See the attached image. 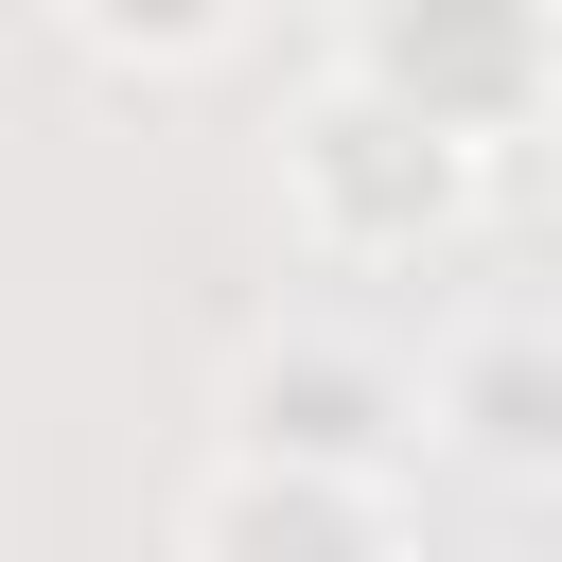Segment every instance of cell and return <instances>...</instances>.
Listing matches in <instances>:
<instances>
[{
    "instance_id": "cell-2",
    "label": "cell",
    "mask_w": 562,
    "mask_h": 562,
    "mask_svg": "<svg viewBox=\"0 0 562 562\" xmlns=\"http://www.w3.org/2000/svg\"><path fill=\"white\" fill-rule=\"evenodd\" d=\"M334 70H369L386 105H422V123H457V140L509 158L562 105V0H351Z\"/></svg>"
},
{
    "instance_id": "cell-6",
    "label": "cell",
    "mask_w": 562,
    "mask_h": 562,
    "mask_svg": "<svg viewBox=\"0 0 562 562\" xmlns=\"http://www.w3.org/2000/svg\"><path fill=\"white\" fill-rule=\"evenodd\" d=\"M88 70H123V88H176V70H211V53H246V18L263 0H35Z\"/></svg>"
},
{
    "instance_id": "cell-7",
    "label": "cell",
    "mask_w": 562,
    "mask_h": 562,
    "mask_svg": "<svg viewBox=\"0 0 562 562\" xmlns=\"http://www.w3.org/2000/svg\"><path fill=\"white\" fill-rule=\"evenodd\" d=\"M35 562H140V544H35Z\"/></svg>"
},
{
    "instance_id": "cell-1",
    "label": "cell",
    "mask_w": 562,
    "mask_h": 562,
    "mask_svg": "<svg viewBox=\"0 0 562 562\" xmlns=\"http://www.w3.org/2000/svg\"><path fill=\"white\" fill-rule=\"evenodd\" d=\"M474 211H492V140H457V123L386 105L369 70H334V88L281 123V228H299L316 263H351V281L439 263Z\"/></svg>"
},
{
    "instance_id": "cell-3",
    "label": "cell",
    "mask_w": 562,
    "mask_h": 562,
    "mask_svg": "<svg viewBox=\"0 0 562 562\" xmlns=\"http://www.w3.org/2000/svg\"><path fill=\"white\" fill-rule=\"evenodd\" d=\"M211 422H228L246 457L386 474V457L422 439V369H404V351H369V334H334V316H281V334H246V351H228Z\"/></svg>"
},
{
    "instance_id": "cell-4",
    "label": "cell",
    "mask_w": 562,
    "mask_h": 562,
    "mask_svg": "<svg viewBox=\"0 0 562 562\" xmlns=\"http://www.w3.org/2000/svg\"><path fill=\"white\" fill-rule=\"evenodd\" d=\"M176 562H404V509H386V474H316V457L211 439V474L176 509Z\"/></svg>"
},
{
    "instance_id": "cell-5",
    "label": "cell",
    "mask_w": 562,
    "mask_h": 562,
    "mask_svg": "<svg viewBox=\"0 0 562 562\" xmlns=\"http://www.w3.org/2000/svg\"><path fill=\"white\" fill-rule=\"evenodd\" d=\"M422 439L492 457V474H562V316H474L422 369Z\"/></svg>"
}]
</instances>
